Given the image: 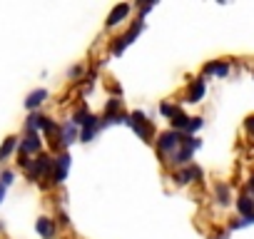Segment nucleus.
I'll use <instances>...</instances> for the list:
<instances>
[{
	"instance_id": "a211bd4d",
	"label": "nucleus",
	"mask_w": 254,
	"mask_h": 239,
	"mask_svg": "<svg viewBox=\"0 0 254 239\" xmlns=\"http://www.w3.org/2000/svg\"><path fill=\"white\" fill-rule=\"evenodd\" d=\"M13 177H15V175H13L10 170H5L3 175H0V184H3V187H8V184H13Z\"/></svg>"
},
{
	"instance_id": "aec40b11",
	"label": "nucleus",
	"mask_w": 254,
	"mask_h": 239,
	"mask_svg": "<svg viewBox=\"0 0 254 239\" xmlns=\"http://www.w3.org/2000/svg\"><path fill=\"white\" fill-rule=\"evenodd\" d=\"M80 75H82V67H80V65H72V67H70V72H67V77H70V80H75V77H80Z\"/></svg>"
},
{
	"instance_id": "ddd939ff",
	"label": "nucleus",
	"mask_w": 254,
	"mask_h": 239,
	"mask_svg": "<svg viewBox=\"0 0 254 239\" xmlns=\"http://www.w3.org/2000/svg\"><path fill=\"white\" fill-rule=\"evenodd\" d=\"M202 95H204V82L202 80H194L192 87H190V102H199Z\"/></svg>"
},
{
	"instance_id": "9b49d317",
	"label": "nucleus",
	"mask_w": 254,
	"mask_h": 239,
	"mask_svg": "<svg viewBox=\"0 0 254 239\" xmlns=\"http://www.w3.org/2000/svg\"><path fill=\"white\" fill-rule=\"evenodd\" d=\"M45 97H48V90H43V87H40V90H33V92L28 95V100H25V107H28V110H35L38 105L45 102Z\"/></svg>"
},
{
	"instance_id": "2eb2a0df",
	"label": "nucleus",
	"mask_w": 254,
	"mask_h": 239,
	"mask_svg": "<svg viewBox=\"0 0 254 239\" xmlns=\"http://www.w3.org/2000/svg\"><path fill=\"white\" fill-rule=\"evenodd\" d=\"M204 72H212V75H219V77H224V75L229 72V65H227V62H209V65L204 67Z\"/></svg>"
},
{
	"instance_id": "dca6fc26",
	"label": "nucleus",
	"mask_w": 254,
	"mask_h": 239,
	"mask_svg": "<svg viewBox=\"0 0 254 239\" xmlns=\"http://www.w3.org/2000/svg\"><path fill=\"white\" fill-rule=\"evenodd\" d=\"M202 127V117H190V125H187V130H185V135L190 137L192 132H197Z\"/></svg>"
},
{
	"instance_id": "6ab92c4d",
	"label": "nucleus",
	"mask_w": 254,
	"mask_h": 239,
	"mask_svg": "<svg viewBox=\"0 0 254 239\" xmlns=\"http://www.w3.org/2000/svg\"><path fill=\"white\" fill-rule=\"evenodd\" d=\"M160 110H162V115H167V117H175V115H177V112H180V110H177V107H172V105H167V102H165V105H162V107H160Z\"/></svg>"
},
{
	"instance_id": "f03ea898",
	"label": "nucleus",
	"mask_w": 254,
	"mask_h": 239,
	"mask_svg": "<svg viewBox=\"0 0 254 239\" xmlns=\"http://www.w3.org/2000/svg\"><path fill=\"white\" fill-rule=\"evenodd\" d=\"M182 140H185L182 132H175V130L162 132V135L157 137V150H160L162 155H175V150L182 145Z\"/></svg>"
},
{
	"instance_id": "412c9836",
	"label": "nucleus",
	"mask_w": 254,
	"mask_h": 239,
	"mask_svg": "<svg viewBox=\"0 0 254 239\" xmlns=\"http://www.w3.org/2000/svg\"><path fill=\"white\" fill-rule=\"evenodd\" d=\"M247 130L254 135V117H249V120H247Z\"/></svg>"
},
{
	"instance_id": "f8f14e48",
	"label": "nucleus",
	"mask_w": 254,
	"mask_h": 239,
	"mask_svg": "<svg viewBox=\"0 0 254 239\" xmlns=\"http://www.w3.org/2000/svg\"><path fill=\"white\" fill-rule=\"evenodd\" d=\"M15 147H18V140H15V137H8V140L3 142V147H0V162H5V160L13 155Z\"/></svg>"
},
{
	"instance_id": "1a4fd4ad",
	"label": "nucleus",
	"mask_w": 254,
	"mask_h": 239,
	"mask_svg": "<svg viewBox=\"0 0 254 239\" xmlns=\"http://www.w3.org/2000/svg\"><path fill=\"white\" fill-rule=\"evenodd\" d=\"M127 13H130V5H127V3L117 5V8L110 13V18H107V28H115L117 23H122V20L127 18Z\"/></svg>"
},
{
	"instance_id": "7ed1b4c3",
	"label": "nucleus",
	"mask_w": 254,
	"mask_h": 239,
	"mask_svg": "<svg viewBox=\"0 0 254 239\" xmlns=\"http://www.w3.org/2000/svg\"><path fill=\"white\" fill-rule=\"evenodd\" d=\"M127 125H130L142 140H150V137H152V122H150L142 112H132L130 117H127Z\"/></svg>"
},
{
	"instance_id": "0eeeda50",
	"label": "nucleus",
	"mask_w": 254,
	"mask_h": 239,
	"mask_svg": "<svg viewBox=\"0 0 254 239\" xmlns=\"http://www.w3.org/2000/svg\"><path fill=\"white\" fill-rule=\"evenodd\" d=\"M58 135H60V145H63V147H70V145L77 140V132H75V125H72V122H65L63 127L58 125Z\"/></svg>"
},
{
	"instance_id": "9d476101",
	"label": "nucleus",
	"mask_w": 254,
	"mask_h": 239,
	"mask_svg": "<svg viewBox=\"0 0 254 239\" xmlns=\"http://www.w3.org/2000/svg\"><path fill=\"white\" fill-rule=\"evenodd\" d=\"M202 172H199V167H185L182 172H177L175 175V182L177 184H187V182H192V179H197Z\"/></svg>"
},
{
	"instance_id": "39448f33",
	"label": "nucleus",
	"mask_w": 254,
	"mask_h": 239,
	"mask_svg": "<svg viewBox=\"0 0 254 239\" xmlns=\"http://www.w3.org/2000/svg\"><path fill=\"white\" fill-rule=\"evenodd\" d=\"M142 28H145V25H142V20H140V23H135V25H132L130 30H127V33H125V35H122V38H120V40L115 43L112 53H117V55H120V53H122V50H125L127 45H130V43H135V38H137V35L142 33Z\"/></svg>"
},
{
	"instance_id": "4be33fe9",
	"label": "nucleus",
	"mask_w": 254,
	"mask_h": 239,
	"mask_svg": "<svg viewBox=\"0 0 254 239\" xmlns=\"http://www.w3.org/2000/svg\"><path fill=\"white\" fill-rule=\"evenodd\" d=\"M3 197H5V187L0 184V202H3Z\"/></svg>"
},
{
	"instance_id": "f3484780",
	"label": "nucleus",
	"mask_w": 254,
	"mask_h": 239,
	"mask_svg": "<svg viewBox=\"0 0 254 239\" xmlns=\"http://www.w3.org/2000/svg\"><path fill=\"white\" fill-rule=\"evenodd\" d=\"M217 197H219V204H229V187L217 184Z\"/></svg>"
},
{
	"instance_id": "f257e3e1",
	"label": "nucleus",
	"mask_w": 254,
	"mask_h": 239,
	"mask_svg": "<svg viewBox=\"0 0 254 239\" xmlns=\"http://www.w3.org/2000/svg\"><path fill=\"white\" fill-rule=\"evenodd\" d=\"M53 170V157L50 155H38V160H33L30 162V167H28V179L30 182H38L40 177H45L48 172Z\"/></svg>"
},
{
	"instance_id": "4468645a",
	"label": "nucleus",
	"mask_w": 254,
	"mask_h": 239,
	"mask_svg": "<svg viewBox=\"0 0 254 239\" xmlns=\"http://www.w3.org/2000/svg\"><path fill=\"white\" fill-rule=\"evenodd\" d=\"M237 209H239V212H242L244 217H249V214H254V199L244 194V197H242V199L237 202Z\"/></svg>"
},
{
	"instance_id": "20e7f679",
	"label": "nucleus",
	"mask_w": 254,
	"mask_h": 239,
	"mask_svg": "<svg viewBox=\"0 0 254 239\" xmlns=\"http://www.w3.org/2000/svg\"><path fill=\"white\" fill-rule=\"evenodd\" d=\"M67 170H70V155L63 152V155H58V157L53 160V182L60 184V182L67 177Z\"/></svg>"
},
{
	"instance_id": "423d86ee",
	"label": "nucleus",
	"mask_w": 254,
	"mask_h": 239,
	"mask_svg": "<svg viewBox=\"0 0 254 239\" xmlns=\"http://www.w3.org/2000/svg\"><path fill=\"white\" fill-rule=\"evenodd\" d=\"M40 147H43V142H40V135H38V132H28V137L20 142V152H23V157H28V155H38Z\"/></svg>"
},
{
	"instance_id": "6e6552de",
	"label": "nucleus",
	"mask_w": 254,
	"mask_h": 239,
	"mask_svg": "<svg viewBox=\"0 0 254 239\" xmlns=\"http://www.w3.org/2000/svg\"><path fill=\"white\" fill-rule=\"evenodd\" d=\"M35 229H38V234H43V239H53L55 237V222L50 217H40L35 222Z\"/></svg>"
}]
</instances>
